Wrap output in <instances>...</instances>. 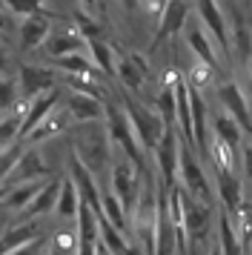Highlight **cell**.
Masks as SVG:
<instances>
[{"instance_id": "6da1fadb", "label": "cell", "mask_w": 252, "mask_h": 255, "mask_svg": "<svg viewBox=\"0 0 252 255\" xmlns=\"http://www.w3.org/2000/svg\"><path fill=\"white\" fill-rule=\"evenodd\" d=\"M103 129H106L109 143H115L118 149L124 152V158H129V161L135 163V169L143 172L146 169V152L140 149L126 112L118 109V104H112V101H103Z\"/></svg>"}, {"instance_id": "7a4b0ae2", "label": "cell", "mask_w": 252, "mask_h": 255, "mask_svg": "<svg viewBox=\"0 0 252 255\" xmlns=\"http://www.w3.org/2000/svg\"><path fill=\"white\" fill-rule=\"evenodd\" d=\"M124 112H126V118H129V124H132V132H135L140 149L146 152V155H155L160 138H163V132L169 129L166 124H163V118H160L155 109L137 104V101H132V98L124 101Z\"/></svg>"}, {"instance_id": "3957f363", "label": "cell", "mask_w": 252, "mask_h": 255, "mask_svg": "<svg viewBox=\"0 0 252 255\" xmlns=\"http://www.w3.org/2000/svg\"><path fill=\"white\" fill-rule=\"evenodd\" d=\"M178 186H181L186 195H192L201 204L215 207V192L209 189V178H206L201 158L195 155L192 146L181 143V161H178Z\"/></svg>"}, {"instance_id": "277c9868", "label": "cell", "mask_w": 252, "mask_h": 255, "mask_svg": "<svg viewBox=\"0 0 252 255\" xmlns=\"http://www.w3.org/2000/svg\"><path fill=\"white\" fill-rule=\"evenodd\" d=\"M140 169H135V163L124 158V155H118L112 161V192L118 201H121V207L126 209V215H132L137 207V201H140Z\"/></svg>"}, {"instance_id": "5b68a950", "label": "cell", "mask_w": 252, "mask_h": 255, "mask_svg": "<svg viewBox=\"0 0 252 255\" xmlns=\"http://www.w3.org/2000/svg\"><path fill=\"white\" fill-rule=\"evenodd\" d=\"M72 152L78 155V161L83 163L95 178H98V172H103L106 166H112V149H109L106 129H103V132H86V135H80Z\"/></svg>"}, {"instance_id": "8992f818", "label": "cell", "mask_w": 252, "mask_h": 255, "mask_svg": "<svg viewBox=\"0 0 252 255\" xmlns=\"http://www.w3.org/2000/svg\"><path fill=\"white\" fill-rule=\"evenodd\" d=\"M155 161H158V184L172 189L178 184V161H181V135L175 127L163 132L158 149H155Z\"/></svg>"}, {"instance_id": "52a82bcc", "label": "cell", "mask_w": 252, "mask_h": 255, "mask_svg": "<svg viewBox=\"0 0 252 255\" xmlns=\"http://www.w3.org/2000/svg\"><path fill=\"white\" fill-rule=\"evenodd\" d=\"M218 101H221V109L227 112L235 124L241 127V132L244 135H252V112H250V98L244 95V89H241L235 81H221L218 83Z\"/></svg>"}, {"instance_id": "ba28073f", "label": "cell", "mask_w": 252, "mask_h": 255, "mask_svg": "<svg viewBox=\"0 0 252 255\" xmlns=\"http://www.w3.org/2000/svg\"><path fill=\"white\" fill-rule=\"evenodd\" d=\"M195 9L201 14V23L209 29V35L215 40L218 52L224 55V58H232V43H229V26H227V17L221 12V6H218V0H195Z\"/></svg>"}, {"instance_id": "9c48e42d", "label": "cell", "mask_w": 252, "mask_h": 255, "mask_svg": "<svg viewBox=\"0 0 252 255\" xmlns=\"http://www.w3.org/2000/svg\"><path fill=\"white\" fill-rule=\"evenodd\" d=\"M215 198L221 204V212H227L229 218L235 215L244 204V184L229 166H215Z\"/></svg>"}, {"instance_id": "30bf717a", "label": "cell", "mask_w": 252, "mask_h": 255, "mask_svg": "<svg viewBox=\"0 0 252 255\" xmlns=\"http://www.w3.org/2000/svg\"><path fill=\"white\" fill-rule=\"evenodd\" d=\"M17 86H20V95L26 101H34V98H40L43 92H52L57 86V78H55V72L46 69V66L26 63L17 72Z\"/></svg>"}, {"instance_id": "8fae6325", "label": "cell", "mask_w": 252, "mask_h": 255, "mask_svg": "<svg viewBox=\"0 0 252 255\" xmlns=\"http://www.w3.org/2000/svg\"><path fill=\"white\" fill-rule=\"evenodd\" d=\"M118 81L124 83L126 92L137 95L143 89V83H146V75H149V60L140 55V52H126L124 58H118Z\"/></svg>"}, {"instance_id": "7c38bea8", "label": "cell", "mask_w": 252, "mask_h": 255, "mask_svg": "<svg viewBox=\"0 0 252 255\" xmlns=\"http://www.w3.org/2000/svg\"><path fill=\"white\" fill-rule=\"evenodd\" d=\"M69 178H72V184L78 186L80 192V201L83 204H89L95 212H101V198H103V189L98 186V178L78 161V155L72 152L69 155Z\"/></svg>"}, {"instance_id": "4fadbf2b", "label": "cell", "mask_w": 252, "mask_h": 255, "mask_svg": "<svg viewBox=\"0 0 252 255\" xmlns=\"http://www.w3.org/2000/svg\"><path fill=\"white\" fill-rule=\"evenodd\" d=\"M63 89H52V92H43L40 98H34V101H29L26 104V115H23V127H20V140L29 138V132H32L40 121H43L46 115H52L57 106H60V101H63Z\"/></svg>"}, {"instance_id": "5bb4252c", "label": "cell", "mask_w": 252, "mask_h": 255, "mask_svg": "<svg viewBox=\"0 0 252 255\" xmlns=\"http://www.w3.org/2000/svg\"><path fill=\"white\" fill-rule=\"evenodd\" d=\"M63 109L69 112L72 124H92V121H103V101L92 98L83 92H66L63 95Z\"/></svg>"}, {"instance_id": "9a60e30c", "label": "cell", "mask_w": 252, "mask_h": 255, "mask_svg": "<svg viewBox=\"0 0 252 255\" xmlns=\"http://www.w3.org/2000/svg\"><path fill=\"white\" fill-rule=\"evenodd\" d=\"M49 178V163L43 161V155L37 149H23L20 161L14 163V169L9 175V184L17 186V184H34V181H46Z\"/></svg>"}, {"instance_id": "2e32d148", "label": "cell", "mask_w": 252, "mask_h": 255, "mask_svg": "<svg viewBox=\"0 0 252 255\" xmlns=\"http://www.w3.org/2000/svg\"><path fill=\"white\" fill-rule=\"evenodd\" d=\"M232 35H229V43H232V55L238 58L241 66H250L252 60V20L247 12L241 9H232Z\"/></svg>"}, {"instance_id": "e0dca14e", "label": "cell", "mask_w": 252, "mask_h": 255, "mask_svg": "<svg viewBox=\"0 0 252 255\" xmlns=\"http://www.w3.org/2000/svg\"><path fill=\"white\" fill-rule=\"evenodd\" d=\"M186 20H189V6H186L183 0H169L166 9H163V14H160L158 32H155V37H152L149 49H158L163 40H169L172 35H178L183 26H186Z\"/></svg>"}, {"instance_id": "ac0fdd59", "label": "cell", "mask_w": 252, "mask_h": 255, "mask_svg": "<svg viewBox=\"0 0 252 255\" xmlns=\"http://www.w3.org/2000/svg\"><path fill=\"white\" fill-rule=\"evenodd\" d=\"M186 43H189V49L195 52L198 63L209 66L215 75H224V63L218 58L215 40H209V32H204L201 26H186Z\"/></svg>"}, {"instance_id": "d6986e66", "label": "cell", "mask_w": 252, "mask_h": 255, "mask_svg": "<svg viewBox=\"0 0 252 255\" xmlns=\"http://www.w3.org/2000/svg\"><path fill=\"white\" fill-rule=\"evenodd\" d=\"M37 238H43V221H20V224H14L11 230H6L0 235V255H9L14 250H20L26 244L37 241Z\"/></svg>"}, {"instance_id": "ffe728a7", "label": "cell", "mask_w": 252, "mask_h": 255, "mask_svg": "<svg viewBox=\"0 0 252 255\" xmlns=\"http://www.w3.org/2000/svg\"><path fill=\"white\" fill-rule=\"evenodd\" d=\"M43 52L49 58H66V55H78V52H86V40L80 37V32L72 26V29H57L46 37Z\"/></svg>"}, {"instance_id": "44dd1931", "label": "cell", "mask_w": 252, "mask_h": 255, "mask_svg": "<svg viewBox=\"0 0 252 255\" xmlns=\"http://www.w3.org/2000/svg\"><path fill=\"white\" fill-rule=\"evenodd\" d=\"M49 35H52V17L46 12L23 17V23H20V46L23 49H43Z\"/></svg>"}, {"instance_id": "7402d4cb", "label": "cell", "mask_w": 252, "mask_h": 255, "mask_svg": "<svg viewBox=\"0 0 252 255\" xmlns=\"http://www.w3.org/2000/svg\"><path fill=\"white\" fill-rule=\"evenodd\" d=\"M69 127H72V118H69V112L63 109V104H60L52 115H46L43 121L29 132V138L23 140V143H40V140L57 138V135H60V132H66Z\"/></svg>"}, {"instance_id": "603a6c76", "label": "cell", "mask_w": 252, "mask_h": 255, "mask_svg": "<svg viewBox=\"0 0 252 255\" xmlns=\"http://www.w3.org/2000/svg\"><path fill=\"white\" fill-rule=\"evenodd\" d=\"M241 138H244V132H241V127L232 121V118L221 109L215 118H212V140H218L221 146H227L229 152H235L238 155L241 149Z\"/></svg>"}, {"instance_id": "cb8c5ba5", "label": "cell", "mask_w": 252, "mask_h": 255, "mask_svg": "<svg viewBox=\"0 0 252 255\" xmlns=\"http://www.w3.org/2000/svg\"><path fill=\"white\" fill-rule=\"evenodd\" d=\"M57 195H60V181H46L40 186V192L34 195V201L23 209V221H37L43 218L46 212H55Z\"/></svg>"}, {"instance_id": "d4e9b609", "label": "cell", "mask_w": 252, "mask_h": 255, "mask_svg": "<svg viewBox=\"0 0 252 255\" xmlns=\"http://www.w3.org/2000/svg\"><path fill=\"white\" fill-rule=\"evenodd\" d=\"M215 244L221 255H247L244 250V244H241L238 232L232 227V218H229L227 212H218V235H215Z\"/></svg>"}, {"instance_id": "484cf974", "label": "cell", "mask_w": 252, "mask_h": 255, "mask_svg": "<svg viewBox=\"0 0 252 255\" xmlns=\"http://www.w3.org/2000/svg\"><path fill=\"white\" fill-rule=\"evenodd\" d=\"M175 75L178 72H172V81H166L160 86L158 98H155V112L163 118V124L166 127H175L178 124V98H175Z\"/></svg>"}, {"instance_id": "4316f807", "label": "cell", "mask_w": 252, "mask_h": 255, "mask_svg": "<svg viewBox=\"0 0 252 255\" xmlns=\"http://www.w3.org/2000/svg\"><path fill=\"white\" fill-rule=\"evenodd\" d=\"M78 207H80L78 186L72 184V178H63L60 181V195H57V204H55V215L60 221H72L78 218Z\"/></svg>"}, {"instance_id": "83f0119b", "label": "cell", "mask_w": 252, "mask_h": 255, "mask_svg": "<svg viewBox=\"0 0 252 255\" xmlns=\"http://www.w3.org/2000/svg\"><path fill=\"white\" fill-rule=\"evenodd\" d=\"M46 181H34V184H17V186H9V192L3 198V207L11 209V212H23L34 201V195L40 192V186Z\"/></svg>"}, {"instance_id": "f1b7e54d", "label": "cell", "mask_w": 252, "mask_h": 255, "mask_svg": "<svg viewBox=\"0 0 252 255\" xmlns=\"http://www.w3.org/2000/svg\"><path fill=\"white\" fill-rule=\"evenodd\" d=\"M75 235H78V241L98 244V212L83 201H80L78 218H75Z\"/></svg>"}, {"instance_id": "f546056e", "label": "cell", "mask_w": 252, "mask_h": 255, "mask_svg": "<svg viewBox=\"0 0 252 255\" xmlns=\"http://www.w3.org/2000/svg\"><path fill=\"white\" fill-rule=\"evenodd\" d=\"M101 215L112 227H118V230L124 232V235H129V215H126V209L121 207V201L109 192V189H103V198H101Z\"/></svg>"}, {"instance_id": "4dcf8cb0", "label": "cell", "mask_w": 252, "mask_h": 255, "mask_svg": "<svg viewBox=\"0 0 252 255\" xmlns=\"http://www.w3.org/2000/svg\"><path fill=\"white\" fill-rule=\"evenodd\" d=\"M86 52H89L92 63L101 69V75H115L118 60H115V52L106 40H89V43H86Z\"/></svg>"}, {"instance_id": "1f68e13d", "label": "cell", "mask_w": 252, "mask_h": 255, "mask_svg": "<svg viewBox=\"0 0 252 255\" xmlns=\"http://www.w3.org/2000/svg\"><path fill=\"white\" fill-rule=\"evenodd\" d=\"M232 227H235V232H238L244 250L250 253V250H252V204H250V201H244L241 209L232 215Z\"/></svg>"}, {"instance_id": "d6a6232c", "label": "cell", "mask_w": 252, "mask_h": 255, "mask_svg": "<svg viewBox=\"0 0 252 255\" xmlns=\"http://www.w3.org/2000/svg\"><path fill=\"white\" fill-rule=\"evenodd\" d=\"M46 3H60V0H3V6H9L14 14H23V17L43 12Z\"/></svg>"}, {"instance_id": "836d02e7", "label": "cell", "mask_w": 252, "mask_h": 255, "mask_svg": "<svg viewBox=\"0 0 252 255\" xmlns=\"http://www.w3.org/2000/svg\"><path fill=\"white\" fill-rule=\"evenodd\" d=\"M20 98V86L14 78H0V112L3 109H11Z\"/></svg>"}, {"instance_id": "e575fe53", "label": "cell", "mask_w": 252, "mask_h": 255, "mask_svg": "<svg viewBox=\"0 0 252 255\" xmlns=\"http://www.w3.org/2000/svg\"><path fill=\"white\" fill-rule=\"evenodd\" d=\"M49 253V238H37V241H32V244H26V247H20V250H14V253H9V255H46Z\"/></svg>"}, {"instance_id": "d590c367", "label": "cell", "mask_w": 252, "mask_h": 255, "mask_svg": "<svg viewBox=\"0 0 252 255\" xmlns=\"http://www.w3.org/2000/svg\"><path fill=\"white\" fill-rule=\"evenodd\" d=\"M11 69H14V60H11V55L6 49L0 46V78H9Z\"/></svg>"}, {"instance_id": "8d00e7d4", "label": "cell", "mask_w": 252, "mask_h": 255, "mask_svg": "<svg viewBox=\"0 0 252 255\" xmlns=\"http://www.w3.org/2000/svg\"><path fill=\"white\" fill-rule=\"evenodd\" d=\"M241 166H244V175L252 181V143H247L241 152Z\"/></svg>"}, {"instance_id": "74e56055", "label": "cell", "mask_w": 252, "mask_h": 255, "mask_svg": "<svg viewBox=\"0 0 252 255\" xmlns=\"http://www.w3.org/2000/svg\"><path fill=\"white\" fill-rule=\"evenodd\" d=\"M75 255H98V244L78 241V250H75Z\"/></svg>"}, {"instance_id": "f35d334b", "label": "cell", "mask_w": 252, "mask_h": 255, "mask_svg": "<svg viewBox=\"0 0 252 255\" xmlns=\"http://www.w3.org/2000/svg\"><path fill=\"white\" fill-rule=\"evenodd\" d=\"M166 3H169V0H146V9H149L152 14H163Z\"/></svg>"}, {"instance_id": "ab89813d", "label": "cell", "mask_w": 252, "mask_h": 255, "mask_svg": "<svg viewBox=\"0 0 252 255\" xmlns=\"http://www.w3.org/2000/svg\"><path fill=\"white\" fill-rule=\"evenodd\" d=\"M6 29H9V20H6V14L0 12V35H6Z\"/></svg>"}, {"instance_id": "60d3db41", "label": "cell", "mask_w": 252, "mask_h": 255, "mask_svg": "<svg viewBox=\"0 0 252 255\" xmlns=\"http://www.w3.org/2000/svg\"><path fill=\"white\" fill-rule=\"evenodd\" d=\"M124 6H126V9H137V6H140V0H124Z\"/></svg>"}, {"instance_id": "b9f144b4", "label": "cell", "mask_w": 252, "mask_h": 255, "mask_svg": "<svg viewBox=\"0 0 252 255\" xmlns=\"http://www.w3.org/2000/svg\"><path fill=\"white\" fill-rule=\"evenodd\" d=\"M80 3H83L86 9H95V6H98V0H80Z\"/></svg>"}, {"instance_id": "7bdbcfd3", "label": "cell", "mask_w": 252, "mask_h": 255, "mask_svg": "<svg viewBox=\"0 0 252 255\" xmlns=\"http://www.w3.org/2000/svg\"><path fill=\"white\" fill-rule=\"evenodd\" d=\"M98 255H112V253H109V250H106L103 244H98Z\"/></svg>"}, {"instance_id": "ee69618b", "label": "cell", "mask_w": 252, "mask_h": 255, "mask_svg": "<svg viewBox=\"0 0 252 255\" xmlns=\"http://www.w3.org/2000/svg\"><path fill=\"white\" fill-rule=\"evenodd\" d=\"M6 192H9V186H0V204H3V198H6Z\"/></svg>"}, {"instance_id": "f6af8a7d", "label": "cell", "mask_w": 252, "mask_h": 255, "mask_svg": "<svg viewBox=\"0 0 252 255\" xmlns=\"http://www.w3.org/2000/svg\"><path fill=\"white\" fill-rule=\"evenodd\" d=\"M209 255H221V250H218V244H212V250H209Z\"/></svg>"}, {"instance_id": "bcb514c9", "label": "cell", "mask_w": 252, "mask_h": 255, "mask_svg": "<svg viewBox=\"0 0 252 255\" xmlns=\"http://www.w3.org/2000/svg\"><path fill=\"white\" fill-rule=\"evenodd\" d=\"M250 101H252V78H250Z\"/></svg>"}, {"instance_id": "7dc6e473", "label": "cell", "mask_w": 252, "mask_h": 255, "mask_svg": "<svg viewBox=\"0 0 252 255\" xmlns=\"http://www.w3.org/2000/svg\"><path fill=\"white\" fill-rule=\"evenodd\" d=\"M178 255H186V253H181V250H178Z\"/></svg>"}, {"instance_id": "c3c4849f", "label": "cell", "mask_w": 252, "mask_h": 255, "mask_svg": "<svg viewBox=\"0 0 252 255\" xmlns=\"http://www.w3.org/2000/svg\"><path fill=\"white\" fill-rule=\"evenodd\" d=\"M0 3H3V0H0Z\"/></svg>"}]
</instances>
